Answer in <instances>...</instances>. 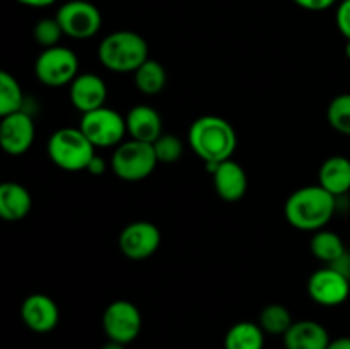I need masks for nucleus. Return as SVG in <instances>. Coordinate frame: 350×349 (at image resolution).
<instances>
[{
  "label": "nucleus",
  "instance_id": "1",
  "mask_svg": "<svg viewBox=\"0 0 350 349\" xmlns=\"http://www.w3.org/2000/svg\"><path fill=\"white\" fill-rule=\"evenodd\" d=\"M337 209V197L320 185L297 188L287 197L284 216L293 228L301 231H320L332 221Z\"/></svg>",
  "mask_w": 350,
  "mask_h": 349
},
{
  "label": "nucleus",
  "instance_id": "2",
  "mask_svg": "<svg viewBox=\"0 0 350 349\" xmlns=\"http://www.w3.org/2000/svg\"><path fill=\"white\" fill-rule=\"evenodd\" d=\"M188 142L204 163H222L232 159L238 135L231 123L217 115L195 120L188 130Z\"/></svg>",
  "mask_w": 350,
  "mask_h": 349
},
{
  "label": "nucleus",
  "instance_id": "3",
  "mask_svg": "<svg viewBox=\"0 0 350 349\" xmlns=\"http://www.w3.org/2000/svg\"><path fill=\"white\" fill-rule=\"evenodd\" d=\"M98 58L108 70L133 74L149 58V44L135 31H115L103 38L98 48Z\"/></svg>",
  "mask_w": 350,
  "mask_h": 349
},
{
  "label": "nucleus",
  "instance_id": "4",
  "mask_svg": "<svg viewBox=\"0 0 350 349\" xmlns=\"http://www.w3.org/2000/svg\"><path fill=\"white\" fill-rule=\"evenodd\" d=\"M46 151L51 163L65 171H85L96 156V147L79 127L55 130L48 139Z\"/></svg>",
  "mask_w": 350,
  "mask_h": 349
},
{
  "label": "nucleus",
  "instance_id": "5",
  "mask_svg": "<svg viewBox=\"0 0 350 349\" xmlns=\"http://www.w3.org/2000/svg\"><path fill=\"white\" fill-rule=\"evenodd\" d=\"M159 164L152 144L140 140H125L113 151L109 166L111 171L123 181H140L152 174Z\"/></svg>",
  "mask_w": 350,
  "mask_h": 349
},
{
  "label": "nucleus",
  "instance_id": "6",
  "mask_svg": "<svg viewBox=\"0 0 350 349\" xmlns=\"http://www.w3.org/2000/svg\"><path fill=\"white\" fill-rule=\"evenodd\" d=\"M34 75L41 84L48 88L70 86L79 75V58L70 48L58 47L46 48L38 55L34 62Z\"/></svg>",
  "mask_w": 350,
  "mask_h": 349
},
{
  "label": "nucleus",
  "instance_id": "7",
  "mask_svg": "<svg viewBox=\"0 0 350 349\" xmlns=\"http://www.w3.org/2000/svg\"><path fill=\"white\" fill-rule=\"evenodd\" d=\"M79 129L84 132L94 147H116L123 142L126 133L125 116L109 106L82 115Z\"/></svg>",
  "mask_w": 350,
  "mask_h": 349
},
{
  "label": "nucleus",
  "instance_id": "8",
  "mask_svg": "<svg viewBox=\"0 0 350 349\" xmlns=\"http://www.w3.org/2000/svg\"><path fill=\"white\" fill-rule=\"evenodd\" d=\"M65 36L72 40H89L101 29L103 17L98 7L88 0H68L57 10Z\"/></svg>",
  "mask_w": 350,
  "mask_h": 349
},
{
  "label": "nucleus",
  "instance_id": "9",
  "mask_svg": "<svg viewBox=\"0 0 350 349\" xmlns=\"http://www.w3.org/2000/svg\"><path fill=\"white\" fill-rule=\"evenodd\" d=\"M103 331L109 341L130 344L142 331V315L137 305L129 300H116L103 313Z\"/></svg>",
  "mask_w": 350,
  "mask_h": 349
},
{
  "label": "nucleus",
  "instance_id": "10",
  "mask_svg": "<svg viewBox=\"0 0 350 349\" xmlns=\"http://www.w3.org/2000/svg\"><path fill=\"white\" fill-rule=\"evenodd\" d=\"M308 294L321 307H338L350 294V277L332 266L318 269L308 279Z\"/></svg>",
  "mask_w": 350,
  "mask_h": 349
},
{
  "label": "nucleus",
  "instance_id": "11",
  "mask_svg": "<svg viewBox=\"0 0 350 349\" xmlns=\"http://www.w3.org/2000/svg\"><path fill=\"white\" fill-rule=\"evenodd\" d=\"M161 245V231L150 221H133L122 229L118 246L130 260H147Z\"/></svg>",
  "mask_w": 350,
  "mask_h": 349
},
{
  "label": "nucleus",
  "instance_id": "12",
  "mask_svg": "<svg viewBox=\"0 0 350 349\" xmlns=\"http://www.w3.org/2000/svg\"><path fill=\"white\" fill-rule=\"evenodd\" d=\"M36 129L33 116L27 112H16L2 116L0 122V144L2 149L10 156H21L27 153L34 142Z\"/></svg>",
  "mask_w": 350,
  "mask_h": 349
},
{
  "label": "nucleus",
  "instance_id": "13",
  "mask_svg": "<svg viewBox=\"0 0 350 349\" xmlns=\"http://www.w3.org/2000/svg\"><path fill=\"white\" fill-rule=\"evenodd\" d=\"M21 318L29 331L36 334H48L57 328L60 310L53 298L43 293H34L24 298L21 305Z\"/></svg>",
  "mask_w": 350,
  "mask_h": 349
},
{
  "label": "nucleus",
  "instance_id": "14",
  "mask_svg": "<svg viewBox=\"0 0 350 349\" xmlns=\"http://www.w3.org/2000/svg\"><path fill=\"white\" fill-rule=\"evenodd\" d=\"M68 88H70L68 96H70L72 105L82 115L106 106V98H108L106 82L92 72L79 74Z\"/></svg>",
  "mask_w": 350,
  "mask_h": 349
},
{
  "label": "nucleus",
  "instance_id": "15",
  "mask_svg": "<svg viewBox=\"0 0 350 349\" xmlns=\"http://www.w3.org/2000/svg\"><path fill=\"white\" fill-rule=\"evenodd\" d=\"M215 194L226 202H238L248 190V177L245 168L236 161L228 159L217 164L212 173Z\"/></svg>",
  "mask_w": 350,
  "mask_h": 349
},
{
  "label": "nucleus",
  "instance_id": "16",
  "mask_svg": "<svg viewBox=\"0 0 350 349\" xmlns=\"http://www.w3.org/2000/svg\"><path fill=\"white\" fill-rule=\"evenodd\" d=\"M126 133L130 139L154 144L163 135V118L149 105H135L125 116Z\"/></svg>",
  "mask_w": 350,
  "mask_h": 349
},
{
  "label": "nucleus",
  "instance_id": "17",
  "mask_svg": "<svg viewBox=\"0 0 350 349\" xmlns=\"http://www.w3.org/2000/svg\"><path fill=\"white\" fill-rule=\"evenodd\" d=\"M282 341L286 349H327L332 339L320 322L299 320L291 325Z\"/></svg>",
  "mask_w": 350,
  "mask_h": 349
},
{
  "label": "nucleus",
  "instance_id": "18",
  "mask_svg": "<svg viewBox=\"0 0 350 349\" xmlns=\"http://www.w3.org/2000/svg\"><path fill=\"white\" fill-rule=\"evenodd\" d=\"M33 207V197L24 185L3 181L0 185V218L16 222L27 218Z\"/></svg>",
  "mask_w": 350,
  "mask_h": 349
},
{
  "label": "nucleus",
  "instance_id": "19",
  "mask_svg": "<svg viewBox=\"0 0 350 349\" xmlns=\"http://www.w3.org/2000/svg\"><path fill=\"white\" fill-rule=\"evenodd\" d=\"M318 185L340 197L350 192V159L345 156H330L323 161L318 173Z\"/></svg>",
  "mask_w": 350,
  "mask_h": 349
},
{
  "label": "nucleus",
  "instance_id": "20",
  "mask_svg": "<svg viewBox=\"0 0 350 349\" xmlns=\"http://www.w3.org/2000/svg\"><path fill=\"white\" fill-rule=\"evenodd\" d=\"M265 332L255 322H238L224 337V349H263Z\"/></svg>",
  "mask_w": 350,
  "mask_h": 349
},
{
  "label": "nucleus",
  "instance_id": "21",
  "mask_svg": "<svg viewBox=\"0 0 350 349\" xmlns=\"http://www.w3.org/2000/svg\"><path fill=\"white\" fill-rule=\"evenodd\" d=\"M310 250L318 260L325 262L327 266H334L335 262H338L347 253L344 240L337 233L328 231L325 228L313 233L310 242Z\"/></svg>",
  "mask_w": 350,
  "mask_h": 349
},
{
  "label": "nucleus",
  "instance_id": "22",
  "mask_svg": "<svg viewBox=\"0 0 350 349\" xmlns=\"http://www.w3.org/2000/svg\"><path fill=\"white\" fill-rule=\"evenodd\" d=\"M133 82L137 89L146 96H156L166 88L167 72L161 62L154 58H147L135 72H133Z\"/></svg>",
  "mask_w": 350,
  "mask_h": 349
},
{
  "label": "nucleus",
  "instance_id": "23",
  "mask_svg": "<svg viewBox=\"0 0 350 349\" xmlns=\"http://www.w3.org/2000/svg\"><path fill=\"white\" fill-rule=\"evenodd\" d=\"M24 92L19 81L9 72H0V116L23 112Z\"/></svg>",
  "mask_w": 350,
  "mask_h": 349
},
{
  "label": "nucleus",
  "instance_id": "24",
  "mask_svg": "<svg viewBox=\"0 0 350 349\" xmlns=\"http://www.w3.org/2000/svg\"><path fill=\"white\" fill-rule=\"evenodd\" d=\"M293 324V315H291L289 308H286L284 305H267V307L260 311L258 325L263 328L265 334L284 335L289 331Z\"/></svg>",
  "mask_w": 350,
  "mask_h": 349
},
{
  "label": "nucleus",
  "instance_id": "25",
  "mask_svg": "<svg viewBox=\"0 0 350 349\" xmlns=\"http://www.w3.org/2000/svg\"><path fill=\"white\" fill-rule=\"evenodd\" d=\"M327 120L335 132L350 137V92L332 99L327 108Z\"/></svg>",
  "mask_w": 350,
  "mask_h": 349
},
{
  "label": "nucleus",
  "instance_id": "26",
  "mask_svg": "<svg viewBox=\"0 0 350 349\" xmlns=\"http://www.w3.org/2000/svg\"><path fill=\"white\" fill-rule=\"evenodd\" d=\"M33 36L34 41H36L43 50H46V48L58 47L62 36H65V33L64 29H62L60 23L57 21V17H44V19H40L34 24Z\"/></svg>",
  "mask_w": 350,
  "mask_h": 349
},
{
  "label": "nucleus",
  "instance_id": "27",
  "mask_svg": "<svg viewBox=\"0 0 350 349\" xmlns=\"http://www.w3.org/2000/svg\"><path fill=\"white\" fill-rule=\"evenodd\" d=\"M154 153L159 163L164 164H174L181 159L185 153L183 142L178 139L173 133H163L156 142L152 144Z\"/></svg>",
  "mask_w": 350,
  "mask_h": 349
},
{
  "label": "nucleus",
  "instance_id": "28",
  "mask_svg": "<svg viewBox=\"0 0 350 349\" xmlns=\"http://www.w3.org/2000/svg\"><path fill=\"white\" fill-rule=\"evenodd\" d=\"M335 24L345 40H350V0H342L335 12Z\"/></svg>",
  "mask_w": 350,
  "mask_h": 349
},
{
  "label": "nucleus",
  "instance_id": "29",
  "mask_svg": "<svg viewBox=\"0 0 350 349\" xmlns=\"http://www.w3.org/2000/svg\"><path fill=\"white\" fill-rule=\"evenodd\" d=\"M297 7L304 10H311V12H321L337 3V0H293Z\"/></svg>",
  "mask_w": 350,
  "mask_h": 349
},
{
  "label": "nucleus",
  "instance_id": "30",
  "mask_svg": "<svg viewBox=\"0 0 350 349\" xmlns=\"http://www.w3.org/2000/svg\"><path fill=\"white\" fill-rule=\"evenodd\" d=\"M106 170H108V163H106V159L99 156V154H96V156L91 159V163H89L88 170L85 171L91 173L92 177H101V174L106 173Z\"/></svg>",
  "mask_w": 350,
  "mask_h": 349
},
{
  "label": "nucleus",
  "instance_id": "31",
  "mask_svg": "<svg viewBox=\"0 0 350 349\" xmlns=\"http://www.w3.org/2000/svg\"><path fill=\"white\" fill-rule=\"evenodd\" d=\"M17 3L26 7H34V9H43V7H50L53 5L57 0H16Z\"/></svg>",
  "mask_w": 350,
  "mask_h": 349
},
{
  "label": "nucleus",
  "instance_id": "32",
  "mask_svg": "<svg viewBox=\"0 0 350 349\" xmlns=\"http://www.w3.org/2000/svg\"><path fill=\"white\" fill-rule=\"evenodd\" d=\"M327 349H350V337H337L332 339Z\"/></svg>",
  "mask_w": 350,
  "mask_h": 349
},
{
  "label": "nucleus",
  "instance_id": "33",
  "mask_svg": "<svg viewBox=\"0 0 350 349\" xmlns=\"http://www.w3.org/2000/svg\"><path fill=\"white\" fill-rule=\"evenodd\" d=\"M101 349H125V344H120V342H115V341H108Z\"/></svg>",
  "mask_w": 350,
  "mask_h": 349
},
{
  "label": "nucleus",
  "instance_id": "34",
  "mask_svg": "<svg viewBox=\"0 0 350 349\" xmlns=\"http://www.w3.org/2000/svg\"><path fill=\"white\" fill-rule=\"evenodd\" d=\"M345 55H347V58L350 60V40H347V43H345Z\"/></svg>",
  "mask_w": 350,
  "mask_h": 349
}]
</instances>
